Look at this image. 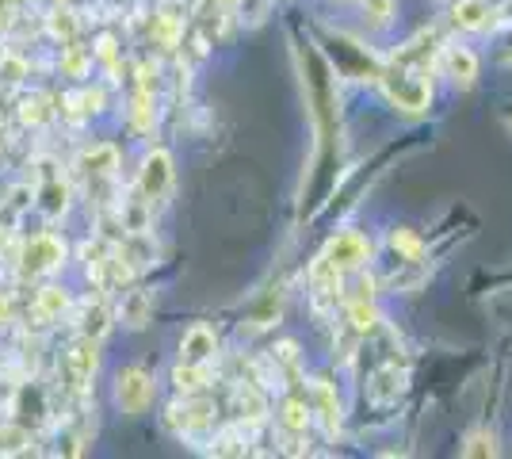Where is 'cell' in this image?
I'll use <instances>...</instances> for the list:
<instances>
[{
  "label": "cell",
  "instance_id": "obj_24",
  "mask_svg": "<svg viewBox=\"0 0 512 459\" xmlns=\"http://www.w3.org/2000/svg\"><path fill=\"white\" fill-rule=\"evenodd\" d=\"M463 456H467V459L497 456V440H493V433H470L467 444H463Z\"/></svg>",
  "mask_w": 512,
  "mask_h": 459
},
{
  "label": "cell",
  "instance_id": "obj_14",
  "mask_svg": "<svg viewBox=\"0 0 512 459\" xmlns=\"http://www.w3.org/2000/svg\"><path fill=\"white\" fill-rule=\"evenodd\" d=\"M65 207H69V188L58 176H50L39 188V211H43L46 219H58V215H65Z\"/></svg>",
  "mask_w": 512,
  "mask_h": 459
},
{
  "label": "cell",
  "instance_id": "obj_27",
  "mask_svg": "<svg viewBox=\"0 0 512 459\" xmlns=\"http://www.w3.org/2000/svg\"><path fill=\"white\" fill-rule=\"evenodd\" d=\"M390 245H394V253H402L406 261H417V257H421V238L409 234V230H394V234H390Z\"/></svg>",
  "mask_w": 512,
  "mask_h": 459
},
{
  "label": "cell",
  "instance_id": "obj_29",
  "mask_svg": "<svg viewBox=\"0 0 512 459\" xmlns=\"http://www.w3.org/2000/svg\"><path fill=\"white\" fill-rule=\"evenodd\" d=\"M27 433L23 429H12V425H4L0 429V456H20L23 448H27Z\"/></svg>",
  "mask_w": 512,
  "mask_h": 459
},
{
  "label": "cell",
  "instance_id": "obj_30",
  "mask_svg": "<svg viewBox=\"0 0 512 459\" xmlns=\"http://www.w3.org/2000/svg\"><path fill=\"white\" fill-rule=\"evenodd\" d=\"M153 31H157V39H161V43L172 46V43H176V31H180V23L172 20L169 12H165V16H157V23H153Z\"/></svg>",
  "mask_w": 512,
  "mask_h": 459
},
{
  "label": "cell",
  "instance_id": "obj_23",
  "mask_svg": "<svg viewBox=\"0 0 512 459\" xmlns=\"http://www.w3.org/2000/svg\"><path fill=\"white\" fill-rule=\"evenodd\" d=\"M283 429L287 433H306V425H310V410H306V402L299 398H291V402H283Z\"/></svg>",
  "mask_w": 512,
  "mask_h": 459
},
{
  "label": "cell",
  "instance_id": "obj_15",
  "mask_svg": "<svg viewBox=\"0 0 512 459\" xmlns=\"http://www.w3.org/2000/svg\"><path fill=\"white\" fill-rule=\"evenodd\" d=\"M65 310H69V295H65L62 287H43V291L35 295V314H39L43 322H62Z\"/></svg>",
  "mask_w": 512,
  "mask_h": 459
},
{
  "label": "cell",
  "instance_id": "obj_10",
  "mask_svg": "<svg viewBox=\"0 0 512 459\" xmlns=\"http://www.w3.org/2000/svg\"><path fill=\"white\" fill-rule=\"evenodd\" d=\"M169 421H172V429H176V433H199V429H207V425H211V406H203V402L172 406Z\"/></svg>",
  "mask_w": 512,
  "mask_h": 459
},
{
  "label": "cell",
  "instance_id": "obj_36",
  "mask_svg": "<svg viewBox=\"0 0 512 459\" xmlns=\"http://www.w3.org/2000/svg\"><path fill=\"white\" fill-rule=\"evenodd\" d=\"M218 4H237V0H218Z\"/></svg>",
  "mask_w": 512,
  "mask_h": 459
},
{
  "label": "cell",
  "instance_id": "obj_33",
  "mask_svg": "<svg viewBox=\"0 0 512 459\" xmlns=\"http://www.w3.org/2000/svg\"><path fill=\"white\" fill-rule=\"evenodd\" d=\"M96 50H100V58H104L107 66H115V43H111V39H100Z\"/></svg>",
  "mask_w": 512,
  "mask_h": 459
},
{
  "label": "cell",
  "instance_id": "obj_35",
  "mask_svg": "<svg viewBox=\"0 0 512 459\" xmlns=\"http://www.w3.org/2000/svg\"><path fill=\"white\" fill-rule=\"evenodd\" d=\"M4 234H8V230H4V219H0V245H4Z\"/></svg>",
  "mask_w": 512,
  "mask_h": 459
},
{
  "label": "cell",
  "instance_id": "obj_13",
  "mask_svg": "<svg viewBox=\"0 0 512 459\" xmlns=\"http://www.w3.org/2000/svg\"><path fill=\"white\" fill-rule=\"evenodd\" d=\"M115 169H119V150H115V146H107V142H100V146H92V150L81 153V173L111 176Z\"/></svg>",
  "mask_w": 512,
  "mask_h": 459
},
{
  "label": "cell",
  "instance_id": "obj_11",
  "mask_svg": "<svg viewBox=\"0 0 512 459\" xmlns=\"http://www.w3.org/2000/svg\"><path fill=\"white\" fill-rule=\"evenodd\" d=\"M314 410H318V417L325 421V429L337 433V425H341V398L333 391V383H325V379L314 383Z\"/></svg>",
  "mask_w": 512,
  "mask_h": 459
},
{
  "label": "cell",
  "instance_id": "obj_31",
  "mask_svg": "<svg viewBox=\"0 0 512 459\" xmlns=\"http://www.w3.org/2000/svg\"><path fill=\"white\" fill-rule=\"evenodd\" d=\"M363 12L375 23H386L390 20V0H363Z\"/></svg>",
  "mask_w": 512,
  "mask_h": 459
},
{
  "label": "cell",
  "instance_id": "obj_34",
  "mask_svg": "<svg viewBox=\"0 0 512 459\" xmlns=\"http://www.w3.org/2000/svg\"><path fill=\"white\" fill-rule=\"evenodd\" d=\"M8 322H12V303L0 295V326H8Z\"/></svg>",
  "mask_w": 512,
  "mask_h": 459
},
{
  "label": "cell",
  "instance_id": "obj_9",
  "mask_svg": "<svg viewBox=\"0 0 512 459\" xmlns=\"http://www.w3.org/2000/svg\"><path fill=\"white\" fill-rule=\"evenodd\" d=\"M310 287H314L318 299H337L341 295V268L329 257H318L310 264Z\"/></svg>",
  "mask_w": 512,
  "mask_h": 459
},
{
  "label": "cell",
  "instance_id": "obj_4",
  "mask_svg": "<svg viewBox=\"0 0 512 459\" xmlns=\"http://www.w3.org/2000/svg\"><path fill=\"white\" fill-rule=\"evenodd\" d=\"M172 188V157L165 150H153L146 161H142V173H138V192L146 203H157L165 199Z\"/></svg>",
  "mask_w": 512,
  "mask_h": 459
},
{
  "label": "cell",
  "instance_id": "obj_20",
  "mask_svg": "<svg viewBox=\"0 0 512 459\" xmlns=\"http://www.w3.org/2000/svg\"><path fill=\"white\" fill-rule=\"evenodd\" d=\"M88 62H92V58H88L85 46H77L73 39L62 46V73H65V77H85Z\"/></svg>",
  "mask_w": 512,
  "mask_h": 459
},
{
  "label": "cell",
  "instance_id": "obj_5",
  "mask_svg": "<svg viewBox=\"0 0 512 459\" xmlns=\"http://www.w3.org/2000/svg\"><path fill=\"white\" fill-rule=\"evenodd\" d=\"M321 257H329L341 272H348V268H360L363 261H371V241L363 238V234H356V230H348V234L329 238Z\"/></svg>",
  "mask_w": 512,
  "mask_h": 459
},
{
  "label": "cell",
  "instance_id": "obj_21",
  "mask_svg": "<svg viewBox=\"0 0 512 459\" xmlns=\"http://www.w3.org/2000/svg\"><path fill=\"white\" fill-rule=\"evenodd\" d=\"M77 12L73 8H54L50 12V35L54 39H62V43H69V39H77Z\"/></svg>",
  "mask_w": 512,
  "mask_h": 459
},
{
  "label": "cell",
  "instance_id": "obj_6",
  "mask_svg": "<svg viewBox=\"0 0 512 459\" xmlns=\"http://www.w3.org/2000/svg\"><path fill=\"white\" fill-rule=\"evenodd\" d=\"M96 345H100V341H92V337L81 333V341L65 352V372H69V379H73V387H85L88 379L96 375V364H100Z\"/></svg>",
  "mask_w": 512,
  "mask_h": 459
},
{
  "label": "cell",
  "instance_id": "obj_25",
  "mask_svg": "<svg viewBox=\"0 0 512 459\" xmlns=\"http://www.w3.org/2000/svg\"><path fill=\"white\" fill-rule=\"evenodd\" d=\"M50 100L46 96H27L20 104V119L27 123V127H39V123H46L50 119V108H46Z\"/></svg>",
  "mask_w": 512,
  "mask_h": 459
},
{
  "label": "cell",
  "instance_id": "obj_26",
  "mask_svg": "<svg viewBox=\"0 0 512 459\" xmlns=\"http://www.w3.org/2000/svg\"><path fill=\"white\" fill-rule=\"evenodd\" d=\"M237 406H241V417H249V421H260L264 417V394L260 391H253V387H241L237 391Z\"/></svg>",
  "mask_w": 512,
  "mask_h": 459
},
{
  "label": "cell",
  "instance_id": "obj_19",
  "mask_svg": "<svg viewBox=\"0 0 512 459\" xmlns=\"http://www.w3.org/2000/svg\"><path fill=\"white\" fill-rule=\"evenodd\" d=\"M348 322L356 333H371V329H379V310L371 299H356V303L348 306Z\"/></svg>",
  "mask_w": 512,
  "mask_h": 459
},
{
  "label": "cell",
  "instance_id": "obj_16",
  "mask_svg": "<svg viewBox=\"0 0 512 459\" xmlns=\"http://www.w3.org/2000/svg\"><path fill=\"white\" fill-rule=\"evenodd\" d=\"M455 23L467 31H486L490 27V4L486 0H459L455 4Z\"/></svg>",
  "mask_w": 512,
  "mask_h": 459
},
{
  "label": "cell",
  "instance_id": "obj_18",
  "mask_svg": "<svg viewBox=\"0 0 512 459\" xmlns=\"http://www.w3.org/2000/svg\"><path fill=\"white\" fill-rule=\"evenodd\" d=\"M402 387H406V372L383 368V372L371 379V398H375V402H390V398H398Z\"/></svg>",
  "mask_w": 512,
  "mask_h": 459
},
{
  "label": "cell",
  "instance_id": "obj_32",
  "mask_svg": "<svg viewBox=\"0 0 512 459\" xmlns=\"http://www.w3.org/2000/svg\"><path fill=\"white\" fill-rule=\"evenodd\" d=\"M12 12H16V0H0V31L12 23Z\"/></svg>",
  "mask_w": 512,
  "mask_h": 459
},
{
  "label": "cell",
  "instance_id": "obj_17",
  "mask_svg": "<svg viewBox=\"0 0 512 459\" xmlns=\"http://www.w3.org/2000/svg\"><path fill=\"white\" fill-rule=\"evenodd\" d=\"M172 383L184 394H195L211 383V372H207V364H184V360H180L176 372H172Z\"/></svg>",
  "mask_w": 512,
  "mask_h": 459
},
{
  "label": "cell",
  "instance_id": "obj_28",
  "mask_svg": "<svg viewBox=\"0 0 512 459\" xmlns=\"http://www.w3.org/2000/svg\"><path fill=\"white\" fill-rule=\"evenodd\" d=\"M23 77H27V62L16 58V54H0V81L4 85H20Z\"/></svg>",
  "mask_w": 512,
  "mask_h": 459
},
{
  "label": "cell",
  "instance_id": "obj_2",
  "mask_svg": "<svg viewBox=\"0 0 512 459\" xmlns=\"http://www.w3.org/2000/svg\"><path fill=\"white\" fill-rule=\"evenodd\" d=\"M65 264V241L54 234H35V238L23 241L20 249V268L23 276H46L54 268Z\"/></svg>",
  "mask_w": 512,
  "mask_h": 459
},
{
  "label": "cell",
  "instance_id": "obj_3",
  "mask_svg": "<svg viewBox=\"0 0 512 459\" xmlns=\"http://www.w3.org/2000/svg\"><path fill=\"white\" fill-rule=\"evenodd\" d=\"M115 402L130 417L146 414L153 402V379L142 368H127V372L119 375V383H115Z\"/></svg>",
  "mask_w": 512,
  "mask_h": 459
},
{
  "label": "cell",
  "instance_id": "obj_12",
  "mask_svg": "<svg viewBox=\"0 0 512 459\" xmlns=\"http://www.w3.org/2000/svg\"><path fill=\"white\" fill-rule=\"evenodd\" d=\"M444 66H448V77L455 85H474V77H478V58L467 46H451L444 54Z\"/></svg>",
  "mask_w": 512,
  "mask_h": 459
},
{
  "label": "cell",
  "instance_id": "obj_7",
  "mask_svg": "<svg viewBox=\"0 0 512 459\" xmlns=\"http://www.w3.org/2000/svg\"><path fill=\"white\" fill-rule=\"evenodd\" d=\"M214 349H218L214 329L199 322V326H192L184 333V341H180V360H184V364H211Z\"/></svg>",
  "mask_w": 512,
  "mask_h": 459
},
{
  "label": "cell",
  "instance_id": "obj_22",
  "mask_svg": "<svg viewBox=\"0 0 512 459\" xmlns=\"http://www.w3.org/2000/svg\"><path fill=\"white\" fill-rule=\"evenodd\" d=\"M107 326H111V314H107V306L104 303L88 306L85 322H81V333H85V337H92V341H100V337L107 333Z\"/></svg>",
  "mask_w": 512,
  "mask_h": 459
},
{
  "label": "cell",
  "instance_id": "obj_8",
  "mask_svg": "<svg viewBox=\"0 0 512 459\" xmlns=\"http://www.w3.org/2000/svg\"><path fill=\"white\" fill-rule=\"evenodd\" d=\"M119 318H123V326H130V329L150 326V318H153V295L150 291H127V295H123V303H119Z\"/></svg>",
  "mask_w": 512,
  "mask_h": 459
},
{
  "label": "cell",
  "instance_id": "obj_37",
  "mask_svg": "<svg viewBox=\"0 0 512 459\" xmlns=\"http://www.w3.org/2000/svg\"><path fill=\"white\" fill-rule=\"evenodd\" d=\"M509 127H512V108H509Z\"/></svg>",
  "mask_w": 512,
  "mask_h": 459
},
{
  "label": "cell",
  "instance_id": "obj_1",
  "mask_svg": "<svg viewBox=\"0 0 512 459\" xmlns=\"http://www.w3.org/2000/svg\"><path fill=\"white\" fill-rule=\"evenodd\" d=\"M379 77H383L386 100H390L394 108L409 111V115H421V111H428V104H432V88H428L425 77L409 73L406 66H390V69H383Z\"/></svg>",
  "mask_w": 512,
  "mask_h": 459
}]
</instances>
